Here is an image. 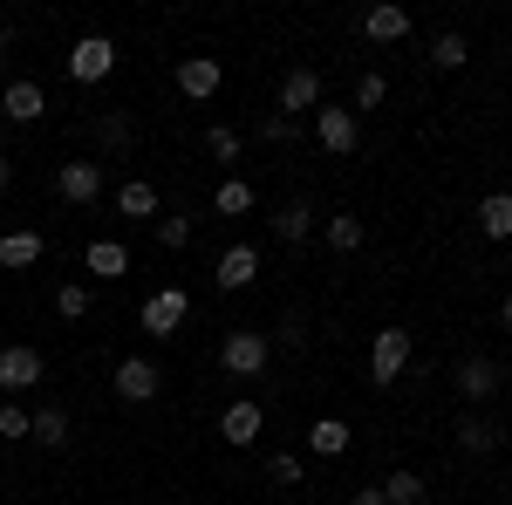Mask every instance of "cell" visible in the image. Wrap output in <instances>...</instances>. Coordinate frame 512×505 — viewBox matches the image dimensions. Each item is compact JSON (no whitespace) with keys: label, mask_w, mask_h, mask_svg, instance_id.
<instances>
[{"label":"cell","mask_w":512,"mask_h":505,"mask_svg":"<svg viewBox=\"0 0 512 505\" xmlns=\"http://www.w3.org/2000/svg\"><path fill=\"white\" fill-rule=\"evenodd\" d=\"M274 233L287 239V246H294V239H308V233H315V212H308L301 198H294V205H280V212H274Z\"/></svg>","instance_id":"obj_21"},{"label":"cell","mask_w":512,"mask_h":505,"mask_svg":"<svg viewBox=\"0 0 512 505\" xmlns=\"http://www.w3.org/2000/svg\"><path fill=\"white\" fill-rule=\"evenodd\" d=\"M41 260V233H0V267H35Z\"/></svg>","instance_id":"obj_19"},{"label":"cell","mask_w":512,"mask_h":505,"mask_svg":"<svg viewBox=\"0 0 512 505\" xmlns=\"http://www.w3.org/2000/svg\"><path fill=\"white\" fill-rule=\"evenodd\" d=\"M492 444H499V437H492V424H485L478 410H465V417H458V451H472V458H485Z\"/></svg>","instance_id":"obj_20"},{"label":"cell","mask_w":512,"mask_h":505,"mask_svg":"<svg viewBox=\"0 0 512 505\" xmlns=\"http://www.w3.org/2000/svg\"><path fill=\"white\" fill-rule=\"evenodd\" d=\"M465 55H472V48H465V35H437L431 41V62H437V69H465Z\"/></svg>","instance_id":"obj_28"},{"label":"cell","mask_w":512,"mask_h":505,"mask_svg":"<svg viewBox=\"0 0 512 505\" xmlns=\"http://www.w3.org/2000/svg\"><path fill=\"white\" fill-rule=\"evenodd\" d=\"M260 137H267V144H294V137H301V123H294V117H280V110H274V117L260 123Z\"/></svg>","instance_id":"obj_31"},{"label":"cell","mask_w":512,"mask_h":505,"mask_svg":"<svg viewBox=\"0 0 512 505\" xmlns=\"http://www.w3.org/2000/svg\"><path fill=\"white\" fill-rule=\"evenodd\" d=\"M308 451H321V458H342V451H349V424H342V417H321V424L308 430Z\"/></svg>","instance_id":"obj_17"},{"label":"cell","mask_w":512,"mask_h":505,"mask_svg":"<svg viewBox=\"0 0 512 505\" xmlns=\"http://www.w3.org/2000/svg\"><path fill=\"white\" fill-rule=\"evenodd\" d=\"M478 233L485 239H512V192L478 198Z\"/></svg>","instance_id":"obj_16"},{"label":"cell","mask_w":512,"mask_h":505,"mask_svg":"<svg viewBox=\"0 0 512 505\" xmlns=\"http://www.w3.org/2000/svg\"><path fill=\"white\" fill-rule=\"evenodd\" d=\"M383 499H390V505H424L431 492H424L417 471H390V478H383Z\"/></svg>","instance_id":"obj_23"},{"label":"cell","mask_w":512,"mask_h":505,"mask_svg":"<svg viewBox=\"0 0 512 505\" xmlns=\"http://www.w3.org/2000/svg\"><path fill=\"white\" fill-rule=\"evenodd\" d=\"M55 192L69 198V205H96V198H103V164H89V157L62 164V171H55Z\"/></svg>","instance_id":"obj_6"},{"label":"cell","mask_w":512,"mask_h":505,"mask_svg":"<svg viewBox=\"0 0 512 505\" xmlns=\"http://www.w3.org/2000/svg\"><path fill=\"white\" fill-rule=\"evenodd\" d=\"M260 424H267V417H260V403H233V410H226V417H219V437H226V444H239V451H246V444H253V437H260Z\"/></svg>","instance_id":"obj_14"},{"label":"cell","mask_w":512,"mask_h":505,"mask_svg":"<svg viewBox=\"0 0 512 505\" xmlns=\"http://www.w3.org/2000/svg\"><path fill=\"white\" fill-rule=\"evenodd\" d=\"M41 110H48L41 82H7V89H0V117H7V123H35Z\"/></svg>","instance_id":"obj_12"},{"label":"cell","mask_w":512,"mask_h":505,"mask_svg":"<svg viewBox=\"0 0 512 505\" xmlns=\"http://www.w3.org/2000/svg\"><path fill=\"white\" fill-rule=\"evenodd\" d=\"M383 103V76H362L355 82V110H376Z\"/></svg>","instance_id":"obj_35"},{"label":"cell","mask_w":512,"mask_h":505,"mask_svg":"<svg viewBox=\"0 0 512 505\" xmlns=\"http://www.w3.org/2000/svg\"><path fill=\"white\" fill-rule=\"evenodd\" d=\"M96 144L103 151H130V117H96Z\"/></svg>","instance_id":"obj_30"},{"label":"cell","mask_w":512,"mask_h":505,"mask_svg":"<svg viewBox=\"0 0 512 505\" xmlns=\"http://www.w3.org/2000/svg\"><path fill=\"white\" fill-rule=\"evenodd\" d=\"M205 151L219 157V164H233V157H239V130H233V123H212V130H205Z\"/></svg>","instance_id":"obj_29"},{"label":"cell","mask_w":512,"mask_h":505,"mask_svg":"<svg viewBox=\"0 0 512 505\" xmlns=\"http://www.w3.org/2000/svg\"><path fill=\"white\" fill-rule=\"evenodd\" d=\"M117 212L123 219H151V212H158V192H151L144 178H130V185L117 192Z\"/></svg>","instance_id":"obj_22"},{"label":"cell","mask_w":512,"mask_h":505,"mask_svg":"<svg viewBox=\"0 0 512 505\" xmlns=\"http://www.w3.org/2000/svg\"><path fill=\"white\" fill-rule=\"evenodd\" d=\"M55 314H62V321H82V314H89V287H82V280H62V287H55Z\"/></svg>","instance_id":"obj_27"},{"label":"cell","mask_w":512,"mask_h":505,"mask_svg":"<svg viewBox=\"0 0 512 505\" xmlns=\"http://www.w3.org/2000/svg\"><path fill=\"white\" fill-rule=\"evenodd\" d=\"M506 328H512V294H506Z\"/></svg>","instance_id":"obj_38"},{"label":"cell","mask_w":512,"mask_h":505,"mask_svg":"<svg viewBox=\"0 0 512 505\" xmlns=\"http://www.w3.org/2000/svg\"><path fill=\"white\" fill-rule=\"evenodd\" d=\"M35 383H41V355L28 342L0 349V389H35Z\"/></svg>","instance_id":"obj_11"},{"label":"cell","mask_w":512,"mask_h":505,"mask_svg":"<svg viewBox=\"0 0 512 505\" xmlns=\"http://www.w3.org/2000/svg\"><path fill=\"white\" fill-rule=\"evenodd\" d=\"M212 205H219L226 219H239V212H253V185H246V178H219V192H212Z\"/></svg>","instance_id":"obj_24"},{"label":"cell","mask_w":512,"mask_h":505,"mask_svg":"<svg viewBox=\"0 0 512 505\" xmlns=\"http://www.w3.org/2000/svg\"><path fill=\"white\" fill-rule=\"evenodd\" d=\"M410 369V328H383L376 342H369V376L376 383H396Z\"/></svg>","instance_id":"obj_4"},{"label":"cell","mask_w":512,"mask_h":505,"mask_svg":"<svg viewBox=\"0 0 512 505\" xmlns=\"http://www.w3.org/2000/svg\"><path fill=\"white\" fill-rule=\"evenodd\" d=\"M185 239H192V219H158V246H171V253H178Z\"/></svg>","instance_id":"obj_34"},{"label":"cell","mask_w":512,"mask_h":505,"mask_svg":"<svg viewBox=\"0 0 512 505\" xmlns=\"http://www.w3.org/2000/svg\"><path fill=\"white\" fill-rule=\"evenodd\" d=\"M506 383V369H499V362H492V355H465V362H458V396H465V403H492V389Z\"/></svg>","instance_id":"obj_5"},{"label":"cell","mask_w":512,"mask_h":505,"mask_svg":"<svg viewBox=\"0 0 512 505\" xmlns=\"http://www.w3.org/2000/svg\"><path fill=\"white\" fill-rule=\"evenodd\" d=\"M178 89H185L192 103H205V96H219V62H212V55H192V62L178 69Z\"/></svg>","instance_id":"obj_15"},{"label":"cell","mask_w":512,"mask_h":505,"mask_svg":"<svg viewBox=\"0 0 512 505\" xmlns=\"http://www.w3.org/2000/svg\"><path fill=\"white\" fill-rule=\"evenodd\" d=\"M82 260H89V273H103V280H117V273H130V253H123L117 239H96V246H89Z\"/></svg>","instance_id":"obj_18"},{"label":"cell","mask_w":512,"mask_h":505,"mask_svg":"<svg viewBox=\"0 0 512 505\" xmlns=\"http://www.w3.org/2000/svg\"><path fill=\"white\" fill-rule=\"evenodd\" d=\"M212 280H219L226 294L253 287V280H260V253H253V246H226V253H219V267H212Z\"/></svg>","instance_id":"obj_10"},{"label":"cell","mask_w":512,"mask_h":505,"mask_svg":"<svg viewBox=\"0 0 512 505\" xmlns=\"http://www.w3.org/2000/svg\"><path fill=\"white\" fill-rule=\"evenodd\" d=\"M301 110H321V76L315 69H287V82H280V117L301 123Z\"/></svg>","instance_id":"obj_9"},{"label":"cell","mask_w":512,"mask_h":505,"mask_svg":"<svg viewBox=\"0 0 512 505\" xmlns=\"http://www.w3.org/2000/svg\"><path fill=\"white\" fill-rule=\"evenodd\" d=\"M315 137H321V151H355V144H362V123H355V110H335V103H328V110H315Z\"/></svg>","instance_id":"obj_8"},{"label":"cell","mask_w":512,"mask_h":505,"mask_svg":"<svg viewBox=\"0 0 512 505\" xmlns=\"http://www.w3.org/2000/svg\"><path fill=\"white\" fill-rule=\"evenodd\" d=\"M110 69H117V41L110 35H82L76 48H69V76L76 82H103Z\"/></svg>","instance_id":"obj_2"},{"label":"cell","mask_w":512,"mask_h":505,"mask_svg":"<svg viewBox=\"0 0 512 505\" xmlns=\"http://www.w3.org/2000/svg\"><path fill=\"white\" fill-rule=\"evenodd\" d=\"M267 478H274V485H301V458H294V451H274Z\"/></svg>","instance_id":"obj_32"},{"label":"cell","mask_w":512,"mask_h":505,"mask_svg":"<svg viewBox=\"0 0 512 505\" xmlns=\"http://www.w3.org/2000/svg\"><path fill=\"white\" fill-rule=\"evenodd\" d=\"M328 246H335V253H355V246H362V219H355V212H335V219H328Z\"/></svg>","instance_id":"obj_26"},{"label":"cell","mask_w":512,"mask_h":505,"mask_svg":"<svg viewBox=\"0 0 512 505\" xmlns=\"http://www.w3.org/2000/svg\"><path fill=\"white\" fill-rule=\"evenodd\" d=\"M219 362H226L233 376H260V369L274 362V342H267L260 328H233V335L219 342Z\"/></svg>","instance_id":"obj_1"},{"label":"cell","mask_w":512,"mask_h":505,"mask_svg":"<svg viewBox=\"0 0 512 505\" xmlns=\"http://www.w3.org/2000/svg\"><path fill=\"white\" fill-rule=\"evenodd\" d=\"M158 389H164V376H158V362H151V355L117 362V396H123V403H151Z\"/></svg>","instance_id":"obj_7"},{"label":"cell","mask_w":512,"mask_h":505,"mask_svg":"<svg viewBox=\"0 0 512 505\" xmlns=\"http://www.w3.org/2000/svg\"><path fill=\"white\" fill-rule=\"evenodd\" d=\"M7 178H14V164H7V157H0V192H7Z\"/></svg>","instance_id":"obj_37"},{"label":"cell","mask_w":512,"mask_h":505,"mask_svg":"<svg viewBox=\"0 0 512 505\" xmlns=\"http://www.w3.org/2000/svg\"><path fill=\"white\" fill-rule=\"evenodd\" d=\"M185 314H192V294H185V287H164V294H151V301H144V314H137V321H144V335H178V321H185Z\"/></svg>","instance_id":"obj_3"},{"label":"cell","mask_w":512,"mask_h":505,"mask_svg":"<svg viewBox=\"0 0 512 505\" xmlns=\"http://www.w3.org/2000/svg\"><path fill=\"white\" fill-rule=\"evenodd\" d=\"M28 430H35V417H28V410L0 403V437H28Z\"/></svg>","instance_id":"obj_33"},{"label":"cell","mask_w":512,"mask_h":505,"mask_svg":"<svg viewBox=\"0 0 512 505\" xmlns=\"http://www.w3.org/2000/svg\"><path fill=\"white\" fill-rule=\"evenodd\" d=\"M28 437L62 451V444H69V417H62V410H35V430H28Z\"/></svg>","instance_id":"obj_25"},{"label":"cell","mask_w":512,"mask_h":505,"mask_svg":"<svg viewBox=\"0 0 512 505\" xmlns=\"http://www.w3.org/2000/svg\"><path fill=\"white\" fill-rule=\"evenodd\" d=\"M349 505H390V499H383V485H369V492H355Z\"/></svg>","instance_id":"obj_36"},{"label":"cell","mask_w":512,"mask_h":505,"mask_svg":"<svg viewBox=\"0 0 512 505\" xmlns=\"http://www.w3.org/2000/svg\"><path fill=\"white\" fill-rule=\"evenodd\" d=\"M362 35L376 41V48H383V41H403V35H410V14L383 0V7H369V14H362Z\"/></svg>","instance_id":"obj_13"}]
</instances>
